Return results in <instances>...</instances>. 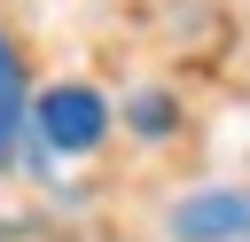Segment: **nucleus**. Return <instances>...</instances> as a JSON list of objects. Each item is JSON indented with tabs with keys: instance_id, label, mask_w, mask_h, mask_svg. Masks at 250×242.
Segmentation results:
<instances>
[{
	"instance_id": "3",
	"label": "nucleus",
	"mask_w": 250,
	"mask_h": 242,
	"mask_svg": "<svg viewBox=\"0 0 250 242\" xmlns=\"http://www.w3.org/2000/svg\"><path fill=\"white\" fill-rule=\"evenodd\" d=\"M16 125H23V78H16V55L0 39V156L16 148Z\"/></svg>"
},
{
	"instance_id": "2",
	"label": "nucleus",
	"mask_w": 250,
	"mask_h": 242,
	"mask_svg": "<svg viewBox=\"0 0 250 242\" xmlns=\"http://www.w3.org/2000/svg\"><path fill=\"white\" fill-rule=\"evenodd\" d=\"M172 234L180 242H242L250 234V195H195V203H180L172 211Z\"/></svg>"
},
{
	"instance_id": "1",
	"label": "nucleus",
	"mask_w": 250,
	"mask_h": 242,
	"mask_svg": "<svg viewBox=\"0 0 250 242\" xmlns=\"http://www.w3.org/2000/svg\"><path fill=\"white\" fill-rule=\"evenodd\" d=\"M31 117H39V141H47V148H62V156H78V148H94V141L109 133L102 94H86V86H47Z\"/></svg>"
}]
</instances>
